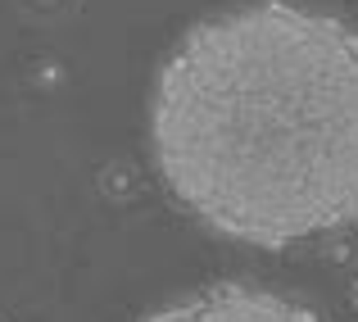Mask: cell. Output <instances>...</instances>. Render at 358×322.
Here are the masks:
<instances>
[{"label":"cell","instance_id":"1","mask_svg":"<svg viewBox=\"0 0 358 322\" xmlns=\"http://www.w3.org/2000/svg\"><path fill=\"white\" fill-rule=\"evenodd\" d=\"M173 200L254 250L358 223V27L286 0L182 32L150 100Z\"/></svg>","mask_w":358,"mask_h":322},{"label":"cell","instance_id":"2","mask_svg":"<svg viewBox=\"0 0 358 322\" xmlns=\"http://www.w3.org/2000/svg\"><path fill=\"white\" fill-rule=\"evenodd\" d=\"M141 322H322V318L281 290H263L250 281H213L195 295L145 314Z\"/></svg>","mask_w":358,"mask_h":322}]
</instances>
